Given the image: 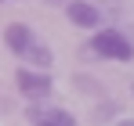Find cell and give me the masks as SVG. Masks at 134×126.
Returning a JSON list of instances; mask_svg holds the SVG:
<instances>
[{
    "label": "cell",
    "instance_id": "obj_1",
    "mask_svg": "<svg viewBox=\"0 0 134 126\" xmlns=\"http://www.w3.org/2000/svg\"><path fill=\"white\" fill-rule=\"evenodd\" d=\"M91 54L112 58V61H131L134 58V43L127 40L123 33H116V29H102V33H94V40H91Z\"/></svg>",
    "mask_w": 134,
    "mask_h": 126
},
{
    "label": "cell",
    "instance_id": "obj_2",
    "mask_svg": "<svg viewBox=\"0 0 134 126\" xmlns=\"http://www.w3.org/2000/svg\"><path fill=\"white\" fill-rule=\"evenodd\" d=\"M29 123L33 126H76V115L65 112V108H58V105L36 101V105H29Z\"/></svg>",
    "mask_w": 134,
    "mask_h": 126
},
{
    "label": "cell",
    "instance_id": "obj_3",
    "mask_svg": "<svg viewBox=\"0 0 134 126\" xmlns=\"http://www.w3.org/2000/svg\"><path fill=\"white\" fill-rule=\"evenodd\" d=\"M15 83H18V90H22L29 101H44L47 94L54 90V79H51L47 72H29V68H22V72L15 76Z\"/></svg>",
    "mask_w": 134,
    "mask_h": 126
},
{
    "label": "cell",
    "instance_id": "obj_4",
    "mask_svg": "<svg viewBox=\"0 0 134 126\" xmlns=\"http://www.w3.org/2000/svg\"><path fill=\"white\" fill-rule=\"evenodd\" d=\"M4 43L11 47V54L25 58V54H29V47L36 43V36H33V29H29V25H22V22H11V25L4 29Z\"/></svg>",
    "mask_w": 134,
    "mask_h": 126
},
{
    "label": "cell",
    "instance_id": "obj_5",
    "mask_svg": "<svg viewBox=\"0 0 134 126\" xmlns=\"http://www.w3.org/2000/svg\"><path fill=\"white\" fill-rule=\"evenodd\" d=\"M65 15H69V22L80 25V29H94V25L102 22V11H98L94 4H87V0H69Z\"/></svg>",
    "mask_w": 134,
    "mask_h": 126
},
{
    "label": "cell",
    "instance_id": "obj_6",
    "mask_svg": "<svg viewBox=\"0 0 134 126\" xmlns=\"http://www.w3.org/2000/svg\"><path fill=\"white\" fill-rule=\"evenodd\" d=\"M25 58H29V61L36 65V68H47V65H51V51H47L44 43L36 40V43H33V47H29V54H25Z\"/></svg>",
    "mask_w": 134,
    "mask_h": 126
},
{
    "label": "cell",
    "instance_id": "obj_7",
    "mask_svg": "<svg viewBox=\"0 0 134 126\" xmlns=\"http://www.w3.org/2000/svg\"><path fill=\"white\" fill-rule=\"evenodd\" d=\"M116 126H134V119H123V123H116Z\"/></svg>",
    "mask_w": 134,
    "mask_h": 126
},
{
    "label": "cell",
    "instance_id": "obj_8",
    "mask_svg": "<svg viewBox=\"0 0 134 126\" xmlns=\"http://www.w3.org/2000/svg\"><path fill=\"white\" fill-rule=\"evenodd\" d=\"M0 4H4V0H0Z\"/></svg>",
    "mask_w": 134,
    "mask_h": 126
}]
</instances>
